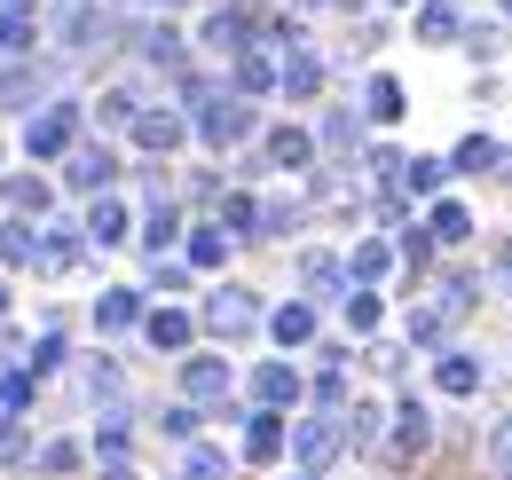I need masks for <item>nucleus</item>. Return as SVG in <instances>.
<instances>
[{
	"instance_id": "obj_24",
	"label": "nucleus",
	"mask_w": 512,
	"mask_h": 480,
	"mask_svg": "<svg viewBox=\"0 0 512 480\" xmlns=\"http://www.w3.org/2000/svg\"><path fill=\"white\" fill-rule=\"evenodd\" d=\"M426 237H442V244H465V237H473V213H465V205H434Z\"/></svg>"
},
{
	"instance_id": "obj_50",
	"label": "nucleus",
	"mask_w": 512,
	"mask_h": 480,
	"mask_svg": "<svg viewBox=\"0 0 512 480\" xmlns=\"http://www.w3.org/2000/svg\"><path fill=\"white\" fill-rule=\"evenodd\" d=\"M0 323H8V292H0Z\"/></svg>"
},
{
	"instance_id": "obj_32",
	"label": "nucleus",
	"mask_w": 512,
	"mask_h": 480,
	"mask_svg": "<svg viewBox=\"0 0 512 480\" xmlns=\"http://www.w3.org/2000/svg\"><path fill=\"white\" fill-rule=\"evenodd\" d=\"M190 260H197V268H221V260H229V229H197Z\"/></svg>"
},
{
	"instance_id": "obj_21",
	"label": "nucleus",
	"mask_w": 512,
	"mask_h": 480,
	"mask_svg": "<svg viewBox=\"0 0 512 480\" xmlns=\"http://www.w3.org/2000/svg\"><path fill=\"white\" fill-rule=\"evenodd\" d=\"M442 174H449L442 158H402V174H394V181H402L410 197H434V189H442Z\"/></svg>"
},
{
	"instance_id": "obj_25",
	"label": "nucleus",
	"mask_w": 512,
	"mask_h": 480,
	"mask_svg": "<svg viewBox=\"0 0 512 480\" xmlns=\"http://www.w3.org/2000/svg\"><path fill=\"white\" fill-rule=\"evenodd\" d=\"M48 197H56V189H48L40 174H16V181H8V205H16V213H48Z\"/></svg>"
},
{
	"instance_id": "obj_9",
	"label": "nucleus",
	"mask_w": 512,
	"mask_h": 480,
	"mask_svg": "<svg viewBox=\"0 0 512 480\" xmlns=\"http://www.w3.org/2000/svg\"><path fill=\"white\" fill-rule=\"evenodd\" d=\"M142 331H150V347H158V355H182V347L197 339V323L182 315V307H158V315H142Z\"/></svg>"
},
{
	"instance_id": "obj_5",
	"label": "nucleus",
	"mask_w": 512,
	"mask_h": 480,
	"mask_svg": "<svg viewBox=\"0 0 512 480\" xmlns=\"http://www.w3.org/2000/svg\"><path fill=\"white\" fill-rule=\"evenodd\" d=\"M426 449H434V418H426V402H402V410H394V433H386V457L410 465V457H426Z\"/></svg>"
},
{
	"instance_id": "obj_57",
	"label": "nucleus",
	"mask_w": 512,
	"mask_h": 480,
	"mask_svg": "<svg viewBox=\"0 0 512 480\" xmlns=\"http://www.w3.org/2000/svg\"><path fill=\"white\" fill-rule=\"evenodd\" d=\"M505 8H512V0H505Z\"/></svg>"
},
{
	"instance_id": "obj_14",
	"label": "nucleus",
	"mask_w": 512,
	"mask_h": 480,
	"mask_svg": "<svg viewBox=\"0 0 512 480\" xmlns=\"http://www.w3.org/2000/svg\"><path fill=\"white\" fill-rule=\"evenodd\" d=\"M119 237H127V205L103 189V197L87 205V244H119Z\"/></svg>"
},
{
	"instance_id": "obj_45",
	"label": "nucleus",
	"mask_w": 512,
	"mask_h": 480,
	"mask_svg": "<svg viewBox=\"0 0 512 480\" xmlns=\"http://www.w3.org/2000/svg\"><path fill=\"white\" fill-rule=\"evenodd\" d=\"M402 260L426 268V260H434V237H426V229H402Z\"/></svg>"
},
{
	"instance_id": "obj_7",
	"label": "nucleus",
	"mask_w": 512,
	"mask_h": 480,
	"mask_svg": "<svg viewBox=\"0 0 512 480\" xmlns=\"http://www.w3.org/2000/svg\"><path fill=\"white\" fill-rule=\"evenodd\" d=\"M229 386H237V378H229L221 355H190L182 362V394H190L197 410H205V402H229Z\"/></svg>"
},
{
	"instance_id": "obj_55",
	"label": "nucleus",
	"mask_w": 512,
	"mask_h": 480,
	"mask_svg": "<svg viewBox=\"0 0 512 480\" xmlns=\"http://www.w3.org/2000/svg\"><path fill=\"white\" fill-rule=\"evenodd\" d=\"M323 8H331V0H323Z\"/></svg>"
},
{
	"instance_id": "obj_38",
	"label": "nucleus",
	"mask_w": 512,
	"mask_h": 480,
	"mask_svg": "<svg viewBox=\"0 0 512 480\" xmlns=\"http://www.w3.org/2000/svg\"><path fill=\"white\" fill-rule=\"evenodd\" d=\"M95 119H103V126H127L134 119V95H127V87H111V95L95 103Z\"/></svg>"
},
{
	"instance_id": "obj_46",
	"label": "nucleus",
	"mask_w": 512,
	"mask_h": 480,
	"mask_svg": "<svg viewBox=\"0 0 512 480\" xmlns=\"http://www.w3.org/2000/svg\"><path fill=\"white\" fill-rule=\"evenodd\" d=\"M166 433H174V441H190V433H197V402H174V410H166Z\"/></svg>"
},
{
	"instance_id": "obj_49",
	"label": "nucleus",
	"mask_w": 512,
	"mask_h": 480,
	"mask_svg": "<svg viewBox=\"0 0 512 480\" xmlns=\"http://www.w3.org/2000/svg\"><path fill=\"white\" fill-rule=\"evenodd\" d=\"M497 284H512V237L497 244Z\"/></svg>"
},
{
	"instance_id": "obj_1",
	"label": "nucleus",
	"mask_w": 512,
	"mask_h": 480,
	"mask_svg": "<svg viewBox=\"0 0 512 480\" xmlns=\"http://www.w3.org/2000/svg\"><path fill=\"white\" fill-rule=\"evenodd\" d=\"M190 103H197V134H205V150H237V142H253V103H245V95L190 87Z\"/></svg>"
},
{
	"instance_id": "obj_56",
	"label": "nucleus",
	"mask_w": 512,
	"mask_h": 480,
	"mask_svg": "<svg viewBox=\"0 0 512 480\" xmlns=\"http://www.w3.org/2000/svg\"><path fill=\"white\" fill-rule=\"evenodd\" d=\"M402 8H410V0H402Z\"/></svg>"
},
{
	"instance_id": "obj_15",
	"label": "nucleus",
	"mask_w": 512,
	"mask_h": 480,
	"mask_svg": "<svg viewBox=\"0 0 512 480\" xmlns=\"http://www.w3.org/2000/svg\"><path fill=\"white\" fill-rule=\"evenodd\" d=\"M308 158H316V142H308L300 126H276V134H268V166H284V174H300Z\"/></svg>"
},
{
	"instance_id": "obj_43",
	"label": "nucleus",
	"mask_w": 512,
	"mask_h": 480,
	"mask_svg": "<svg viewBox=\"0 0 512 480\" xmlns=\"http://www.w3.org/2000/svg\"><path fill=\"white\" fill-rule=\"evenodd\" d=\"M316 402H323V410H339V402H347V378H339V355H331V370L316 378Z\"/></svg>"
},
{
	"instance_id": "obj_19",
	"label": "nucleus",
	"mask_w": 512,
	"mask_h": 480,
	"mask_svg": "<svg viewBox=\"0 0 512 480\" xmlns=\"http://www.w3.org/2000/svg\"><path fill=\"white\" fill-rule=\"evenodd\" d=\"M434 378H442V394H481V362H473V355H442V362H434Z\"/></svg>"
},
{
	"instance_id": "obj_42",
	"label": "nucleus",
	"mask_w": 512,
	"mask_h": 480,
	"mask_svg": "<svg viewBox=\"0 0 512 480\" xmlns=\"http://www.w3.org/2000/svg\"><path fill=\"white\" fill-rule=\"evenodd\" d=\"M0 260H16V268H32V229H0Z\"/></svg>"
},
{
	"instance_id": "obj_17",
	"label": "nucleus",
	"mask_w": 512,
	"mask_h": 480,
	"mask_svg": "<svg viewBox=\"0 0 512 480\" xmlns=\"http://www.w3.org/2000/svg\"><path fill=\"white\" fill-rule=\"evenodd\" d=\"M245 40H253V24H245L237 8H221V16L205 24V48H221V56H245Z\"/></svg>"
},
{
	"instance_id": "obj_10",
	"label": "nucleus",
	"mask_w": 512,
	"mask_h": 480,
	"mask_svg": "<svg viewBox=\"0 0 512 480\" xmlns=\"http://www.w3.org/2000/svg\"><path fill=\"white\" fill-rule=\"evenodd\" d=\"M268 339H276V347H308V339H316V307H308V300H284L276 315H268Z\"/></svg>"
},
{
	"instance_id": "obj_18",
	"label": "nucleus",
	"mask_w": 512,
	"mask_h": 480,
	"mask_svg": "<svg viewBox=\"0 0 512 480\" xmlns=\"http://www.w3.org/2000/svg\"><path fill=\"white\" fill-rule=\"evenodd\" d=\"M276 87H284V95H316V87H323V63L316 56H284V63H276Z\"/></svg>"
},
{
	"instance_id": "obj_23",
	"label": "nucleus",
	"mask_w": 512,
	"mask_h": 480,
	"mask_svg": "<svg viewBox=\"0 0 512 480\" xmlns=\"http://www.w3.org/2000/svg\"><path fill=\"white\" fill-rule=\"evenodd\" d=\"M300 284H308V292H339V284H347V268H339L331 252H308V260H300Z\"/></svg>"
},
{
	"instance_id": "obj_48",
	"label": "nucleus",
	"mask_w": 512,
	"mask_h": 480,
	"mask_svg": "<svg viewBox=\"0 0 512 480\" xmlns=\"http://www.w3.org/2000/svg\"><path fill=\"white\" fill-rule=\"evenodd\" d=\"M40 465H48V473H71V465H79V449H71V441H48V449H40Z\"/></svg>"
},
{
	"instance_id": "obj_22",
	"label": "nucleus",
	"mask_w": 512,
	"mask_h": 480,
	"mask_svg": "<svg viewBox=\"0 0 512 480\" xmlns=\"http://www.w3.org/2000/svg\"><path fill=\"white\" fill-rule=\"evenodd\" d=\"M489 166H497V142H489V134H465L457 158H449V174H489Z\"/></svg>"
},
{
	"instance_id": "obj_47",
	"label": "nucleus",
	"mask_w": 512,
	"mask_h": 480,
	"mask_svg": "<svg viewBox=\"0 0 512 480\" xmlns=\"http://www.w3.org/2000/svg\"><path fill=\"white\" fill-rule=\"evenodd\" d=\"M465 48H473V56H497V48H505V32H497V24H473V32H465Z\"/></svg>"
},
{
	"instance_id": "obj_16",
	"label": "nucleus",
	"mask_w": 512,
	"mask_h": 480,
	"mask_svg": "<svg viewBox=\"0 0 512 480\" xmlns=\"http://www.w3.org/2000/svg\"><path fill=\"white\" fill-rule=\"evenodd\" d=\"M457 32H465L457 0H426V8H418V40H434V48H442V40H457Z\"/></svg>"
},
{
	"instance_id": "obj_36",
	"label": "nucleus",
	"mask_w": 512,
	"mask_h": 480,
	"mask_svg": "<svg viewBox=\"0 0 512 480\" xmlns=\"http://www.w3.org/2000/svg\"><path fill=\"white\" fill-rule=\"evenodd\" d=\"M87 394L95 402H119V362H87Z\"/></svg>"
},
{
	"instance_id": "obj_53",
	"label": "nucleus",
	"mask_w": 512,
	"mask_h": 480,
	"mask_svg": "<svg viewBox=\"0 0 512 480\" xmlns=\"http://www.w3.org/2000/svg\"><path fill=\"white\" fill-rule=\"evenodd\" d=\"M64 8H79V0H64Z\"/></svg>"
},
{
	"instance_id": "obj_20",
	"label": "nucleus",
	"mask_w": 512,
	"mask_h": 480,
	"mask_svg": "<svg viewBox=\"0 0 512 480\" xmlns=\"http://www.w3.org/2000/svg\"><path fill=\"white\" fill-rule=\"evenodd\" d=\"M95 323H103V331H127V323H142V292H103V300H95Z\"/></svg>"
},
{
	"instance_id": "obj_4",
	"label": "nucleus",
	"mask_w": 512,
	"mask_h": 480,
	"mask_svg": "<svg viewBox=\"0 0 512 480\" xmlns=\"http://www.w3.org/2000/svg\"><path fill=\"white\" fill-rule=\"evenodd\" d=\"M71 134H79V111H71V103H48L40 119L24 126V150L48 166V158H64V150H71Z\"/></svg>"
},
{
	"instance_id": "obj_34",
	"label": "nucleus",
	"mask_w": 512,
	"mask_h": 480,
	"mask_svg": "<svg viewBox=\"0 0 512 480\" xmlns=\"http://www.w3.org/2000/svg\"><path fill=\"white\" fill-rule=\"evenodd\" d=\"M347 331H379V292H347Z\"/></svg>"
},
{
	"instance_id": "obj_8",
	"label": "nucleus",
	"mask_w": 512,
	"mask_h": 480,
	"mask_svg": "<svg viewBox=\"0 0 512 480\" xmlns=\"http://www.w3.org/2000/svg\"><path fill=\"white\" fill-rule=\"evenodd\" d=\"M253 402L260 410H292V402H300V370H292V362H260L253 370Z\"/></svg>"
},
{
	"instance_id": "obj_27",
	"label": "nucleus",
	"mask_w": 512,
	"mask_h": 480,
	"mask_svg": "<svg viewBox=\"0 0 512 480\" xmlns=\"http://www.w3.org/2000/svg\"><path fill=\"white\" fill-rule=\"evenodd\" d=\"M363 111H371V119H402V87H394V79H371V87H363Z\"/></svg>"
},
{
	"instance_id": "obj_39",
	"label": "nucleus",
	"mask_w": 512,
	"mask_h": 480,
	"mask_svg": "<svg viewBox=\"0 0 512 480\" xmlns=\"http://www.w3.org/2000/svg\"><path fill=\"white\" fill-rule=\"evenodd\" d=\"M473 292H481L473 276H449V284H442V315H465V307H473Z\"/></svg>"
},
{
	"instance_id": "obj_54",
	"label": "nucleus",
	"mask_w": 512,
	"mask_h": 480,
	"mask_svg": "<svg viewBox=\"0 0 512 480\" xmlns=\"http://www.w3.org/2000/svg\"><path fill=\"white\" fill-rule=\"evenodd\" d=\"M166 8H174V0H166Z\"/></svg>"
},
{
	"instance_id": "obj_13",
	"label": "nucleus",
	"mask_w": 512,
	"mask_h": 480,
	"mask_svg": "<svg viewBox=\"0 0 512 480\" xmlns=\"http://www.w3.org/2000/svg\"><path fill=\"white\" fill-rule=\"evenodd\" d=\"M71 260H79V237H71V229H48V237H32V268H40V276H64Z\"/></svg>"
},
{
	"instance_id": "obj_35",
	"label": "nucleus",
	"mask_w": 512,
	"mask_h": 480,
	"mask_svg": "<svg viewBox=\"0 0 512 480\" xmlns=\"http://www.w3.org/2000/svg\"><path fill=\"white\" fill-rule=\"evenodd\" d=\"M0 410H8V418L32 410V370H8V378H0Z\"/></svg>"
},
{
	"instance_id": "obj_31",
	"label": "nucleus",
	"mask_w": 512,
	"mask_h": 480,
	"mask_svg": "<svg viewBox=\"0 0 512 480\" xmlns=\"http://www.w3.org/2000/svg\"><path fill=\"white\" fill-rule=\"evenodd\" d=\"M142 63L174 71V63H182V32H142Z\"/></svg>"
},
{
	"instance_id": "obj_40",
	"label": "nucleus",
	"mask_w": 512,
	"mask_h": 480,
	"mask_svg": "<svg viewBox=\"0 0 512 480\" xmlns=\"http://www.w3.org/2000/svg\"><path fill=\"white\" fill-rule=\"evenodd\" d=\"M95 449H103V465H127V425L111 418L103 433H95Z\"/></svg>"
},
{
	"instance_id": "obj_37",
	"label": "nucleus",
	"mask_w": 512,
	"mask_h": 480,
	"mask_svg": "<svg viewBox=\"0 0 512 480\" xmlns=\"http://www.w3.org/2000/svg\"><path fill=\"white\" fill-rule=\"evenodd\" d=\"M489 473H497V480H512V418L497 425V433H489Z\"/></svg>"
},
{
	"instance_id": "obj_30",
	"label": "nucleus",
	"mask_w": 512,
	"mask_h": 480,
	"mask_svg": "<svg viewBox=\"0 0 512 480\" xmlns=\"http://www.w3.org/2000/svg\"><path fill=\"white\" fill-rule=\"evenodd\" d=\"M221 229H237V237H260V205H253V197H221Z\"/></svg>"
},
{
	"instance_id": "obj_26",
	"label": "nucleus",
	"mask_w": 512,
	"mask_h": 480,
	"mask_svg": "<svg viewBox=\"0 0 512 480\" xmlns=\"http://www.w3.org/2000/svg\"><path fill=\"white\" fill-rule=\"evenodd\" d=\"M386 268H394V252H386V244H355V260H347V276H355V284H379Z\"/></svg>"
},
{
	"instance_id": "obj_6",
	"label": "nucleus",
	"mask_w": 512,
	"mask_h": 480,
	"mask_svg": "<svg viewBox=\"0 0 512 480\" xmlns=\"http://www.w3.org/2000/svg\"><path fill=\"white\" fill-rule=\"evenodd\" d=\"M64 174H71V189L103 197V189L119 181V158H111V150H95V142H79V150H64Z\"/></svg>"
},
{
	"instance_id": "obj_11",
	"label": "nucleus",
	"mask_w": 512,
	"mask_h": 480,
	"mask_svg": "<svg viewBox=\"0 0 512 480\" xmlns=\"http://www.w3.org/2000/svg\"><path fill=\"white\" fill-rule=\"evenodd\" d=\"M182 134H190L182 111H134V142L142 150H182Z\"/></svg>"
},
{
	"instance_id": "obj_3",
	"label": "nucleus",
	"mask_w": 512,
	"mask_h": 480,
	"mask_svg": "<svg viewBox=\"0 0 512 480\" xmlns=\"http://www.w3.org/2000/svg\"><path fill=\"white\" fill-rule=\"evenodd\" d=\"M205 331H213V339H245V331H260V300L245 292V284H221V292L205 300Z\"/></svg>"
},
{
	"instance_id": "obj_52",
	"label": "nucleus",
	"mask_w": 512,
	"mask_h": 480,
	"mask_svg": "<svg viewBox=\"0 0 512 480\" xmlns=\"http://www.w3.org/2000/svg\"><path fill=\"white\" fill-rule=\"evenodd\" d=\"M8 8H32V0H8Z\"/></svg>"
},
{
	"instance_id": "obj_12",
	"label": "nucleus",
	"mask_w": 512,
	"mask_h": 480,
	"mask_svg": "<svg viewBox=\"0 0 512 480\" xmlns=\"http://www.w3.org/2000/svg\"><path fill=\"white\" fill-rule=\"evenodd\" d=\"M245 457H253V465H276V457H284V418H276V410H260V418L245 425Z\"/></svg>"
},
{
	"instance_id": "obj_29",
	"label": "nucleus",
	"mask_w": 512,
	"mask_h": 480,
	"mask_svg": "<svg viewBox=\"0 0 512 480\" xmlns=\"http://www.w3.org/2000/svg\"><path fill=\"white\" fill-rule=\"evenodd\" d=\"M442 331H449L442 307H410V347H442Z\"/></svg>"
},
{
	"instance_id": "obj_33",
	"label": "nucleus",
	"mask_w": 512,
	"mask_h": 480,
	"mask_svg": "<svg viewBox=\"0 0 512 480\" xmlns=\"http://www.w3.org/2000/svg\"><path fill=\"white\" fill-rule=\"evenodd\" d=\"M182 480H229V457H221V449H190V457H182Z\"/></svg>"
},
{
	"instance_id": "obj_41",
	"label": "nucleus",
	"mask_w": 512,
	"mask_h": 480,
	"mask_svg": "<svg viewBox=\"0 0 512 480\" xmlns=\"http://www.w3.org/2000/svg\"><path fill=\"white\" fill-rule=\"evenodd\" d=\"M182 237V213H174V205H158V213H150V244H158V252H166V244Z\"/></svg>"
},
{
	"instance_id": "obj_44",
	"label": "nucleus",
	"mask_w": 512,
	"mask_h": 480,
	"mask_svg": "<svg viewBox=\"0 0 512 480\" xmlns=\"http://www.w3.org/2000/svg\"><path fill=\"white\" fill-rule=\"evenodd\" d=\"M16 48H32V24L24 16H0V56H16Z\"/></svg>"
},
{
	"instance_id": "obj_51",
	"label": "nucleus",
	"mask_w": 512,
	"mask_h": 480,
	"mask_svg": "<svg viewBox=\"0 0 512 480\" xmlns=\"http://www.w3.org/2000/svg\"><path fill=\"white\" fill-rule=\"evenodd\" d=\"M292 480H323V473H292Z\"/></svg>"
},
{
	"instance_id": "obj_28",
	"label": "nucleus",
	"mask_w": 512,
	"mask_h": 480,
	"mask_svg": "<svg viewBox=\"0 0 512 480\" xmlns=\"http://www.w3.org/2000/svg\"><path fill=\"white\" fill-rule=\"evenodd\" d=\"M276 87V63L268 56H237V95H268Z\"/></svg>"
},
{
	"instance_id": "obj_2",
	"label": "nucleus",
	"mask_w": 512,
	"mask_h": 480,
	"mask_svg": "<svg viewBox=\"0 0 512 480\" xmlns=\"http://www.w3.org/2000/svg\"><path fill=\"white\" fill-rule=\"evenodd\" d=\"M284 441H292L300 473H323V465H331V457L347 449V433H339V410H323V418H300L292 433H284Z\"/></svg>"
}]
</instances>
